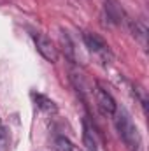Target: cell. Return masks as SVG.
<instances>
[{
	"instance_id": "cell-6",
	"label": "cell",
	"mask_w": 149,
	"mask_h": 151,
	"mask_svg": "<svg viewBox=\"0 0 149 151\" xmlns=\"http://www.w3.org/2000/svg\"><path fill=\"white\" fill-rule=\"evenodd\" d=\"M35 102H37V106L44 111V113L47 114H54L58 111V107H56V104L51 100V99H47V97H44V95H35Z\"/></svg>"
},
{
	"instance_id": "cell-4",
	"label": "cell",
	"mask_w": 149,
	"mask_h": 151,
	"mask_svg": "<svg viewBox=\"0 0 149 151\" xmlns=\"http://www.w3.org/2000/svg\"><path fill=\"white\" fill-rule=\"evenodd\" d=\"M34 40H35V46H37V51L42 55V58H46L47 62L54 63L58 60V51L54 47V44L51 42V39L44 34H37L34 35Z\"/></svg>"
},
{
	"instance_id": "cell-5",
	"label": "cell",
	"mask_w": 149,
	"mask_h": 151,
	"mask_svg": "<svg viewBox=\"0 0 149 151\" xmlns=\"http://www.w3.org/2000/svg\"><path fill=\"white\" fill-rule=\"evenodd\" d=\"M130 32H132V35L133 39L146 49L148 47V27H146V23H142V21H139V19H135V21H130Z\"/></svg>"
},
{
	"instance_id": "cell-8",
	"label": "cell",
	"mask_w": 149,
	"mask_h": 151,
	"mask_svg": "<svg viewBox=\"0 0 149 151\" xmlns=\"http://www.w3.org/2000/svg\"><path fill=\"white\" fill-rule=\"evenodd\" d=\"M82 141H84V146L88 151H97V142H95V137H93V132L90 130L88 123H84V134H82Z\"/></svg>"
},
{
	"instance_id": "cell-10",
	"label": "cell",
	"mask_w": 149,
	"mask_h": 151,
	"mask_svg": "<svg viewBox=\"0 0 149 151\" xmlns=\"http://www.w3.org/2000/svg\"><path fill=\"white\" fill-rule=\"evenodd\" d=\"M11 146V134L5 127H0V151H9Z\"/></svg>"
},
{
	"instance_id": "cell-1",
	"label": "cell",
	"mask_w": 149,
	"mask_h": 151,
	"mask_svg": "<svg viewBox=\"0 0 149 151\" xmlns=\"http://www.w3.org/2000/svg\"><path fill=\"white\" fill-rule=\"evenodd\" d=\"M112 118H114L116 128H117L121 139L125 141V144H126L132 151H140L142 150V137H140V132H139L137 125L133 123V119L130 118V114L126 113L123 107H117Z\"/></svg>"
},
{
	"instance_id": "cell-2",
	"label": "cell",
	"mask_w": 149,
	"mask_h": 151,
	"mask_svg": "<svg viewBox=\"0 0 149 151\" xmlns=\"http://www.w3.org/2000/svg\"><path fill=\"white\" fill-rule=\"evenodd\" d=\"M82 39H84L86 47H88L93 55H97V56H100V58H112L111 49H109L107 42L100 37L98 34H93V32H84V34H82Z\"/></svg>"
},
{
	"instance_id": "cell-7",
	"label": "cell",
	"mask_w": 149,
	"mask_h": 151,
	"mask_svg": "<svg viewBox=\"0 0 149 151\" xmlns=\"http://www.w3.org/2000/svg\"><path fill=\"white\" fill-rule=\"evenodd\" d=\"M105 9H107V14L112 18V21L119 23L121 21V16H123V9L117 5L116 0H105Z\"/></svg>"
},
{
	"instance_id": "cell-9",
	"label": "cell",
	"mask_w": 149,
	"mask_h": 151,
	"mask_svg": "<svg viewBox=\"0 0 149 151\" xmlns=\"http://www.w3.org/2000/svg\"><path fill=\"white\" fill-rule=\"evenodd\" d=\"M54 148H56V151H79V148L74 146L67 137H56Z\"/></svg>"
},
{
	"instance_id": "cell-3",
	"label": "cell",
	"mask_w": 149,
	"mask_h": 151,
	"mask_svg": "<svg viewBox=\"0 0 149 151\" xmlns=\"http://www.w3.org/2000/svg\"><path fill=\"white\" fill-rule=\"evenodd\" d=\"M95 102H97V107L100 109V113L104 116H114L116 109H117V104H116L114 97L107 90H104L102 86L95 88Z\"/></svg>"
}]
</instances>
